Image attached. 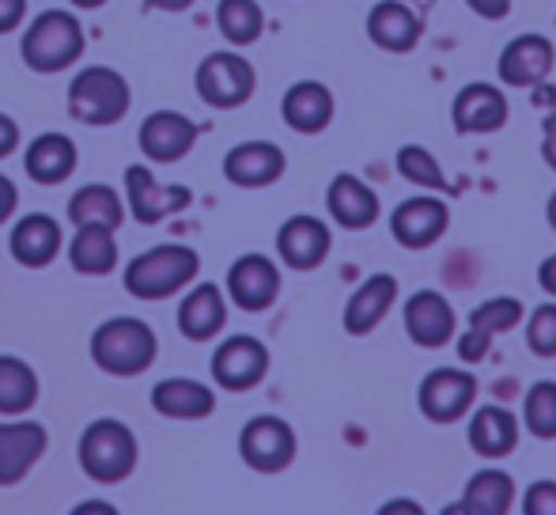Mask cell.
<instances>
[{
    "instance_id": "cell-6",
    "label": "cell",
    "mask_w": 556,
    "mask_h": 515,
    "mask_svg": "<svg viewBox=\"0 0 556 515\" xmlns=\"http://www.w3.org/2000/svg\"><path fill=\"white\" fill-rule=\"evenodd\" d=\"M257 73L239 50H213L193 73V91L213 111H239L254 99Z\"/></svg>"
},
{
    "instance_id": "cell-8",
    "label": "cell",
    "mask_w": 556,
    "mask_h": 515,
    "mask_svg": "<svg viewBox=\"0 0 556 515\" xmlns=\"http://www.w3.org/2000/svg\"><path fill=\"white\" fill-rule=\"evenodd\" d=\"M193 193L190 186H178V183H160L152 167L144 163H132L125 167V205H129V216L144 228L152 224L170 221L175 213L190 209Z\"/></svg>"
},
{
    "instance_id": "cell-13",
    "label": "cell",
    "mask_w": 556,
    "mask_h": 515,
    "mask_svg": "<svg viewBox=\"0 0 556 515\" xmlns=\"http://www.w3.org/2000/svg\"><path fill=\"white\" fill-rule=\"evenodd\" d=\"M477 398V379L462 368H435L420 379L417 405L432 425H451V420L466 417L469 405Z\"/></svg>"
},
{
    "instance_id": "cell-28",
    "label": "cell",
    "mask_w": 556,
    "mask_h": 515,
    "mask_svg": "<svg viewBox=\"0 0 556 515\" xmlns=\"http://www.w3.org/2000/svg\"><path fill=\"white\" fill-rule=\"evenodd\" d=\"M76 163H80V152L65 133H42L23 152V171L38 186H61L76 171Z\"/></svg>"
},
{
    "instance_id": "cell-35",
    "label": "cell",
    "mask_w": 556,
    "mask_h": 515,
    "mask_svg": "<svg viewBox=\"0 0 556 515\" xmlns=\"http://www.w3.org/2000/svg\"><path fill=\"white\" fill-rule=\"evenodd\" d=\"M397 175H402L405 183L420 186V190H432V193L451 190L446 171L440 167V160H435L425 145H402L397 148Z\"/></svg>"
},
{
    "instance_id": "cell-18",
    "label": "cell",
    "mask_w": 556,
    "mask_h": 515,
    "mask_svg": "<svg viewBox=\"0 0 556 515\" xmlns=\"http://www.w3.org/2000/svg\"><path fill=\"white\" fill-rule=\"evenodd\" d=\"M451 122L454 133L462 137H484L507 126V96L496 84H466L451 103Z\"/></svg>"
},
{
    "instance_id": "cell-34",
    "label": "cell",
    "mask_w": 556,
    "mask_h": 515,
    "mask_svg": "<svg viewBox=\"0 0 556 515\" xmlns=\"http://www.w3.org/2000/svg\"><path fill=\"white\" fill-rule=\"evenodd\" d=\"M216 27H220L227 46H254L265 35V12L257 0H220Z\"/></svg>"
},
{
    "instance_id": "cell-39",
    "label": "cell",
    "mask_w": 556,
    "mask_h": 515,
    "mask_svg": "<svg viewBox=\"0 0 556 515\" xmlns=\"http://www.w3.org/2000/svg\"><path fill=\"white\" fill-rule=\"evenodd\" d=\"M27 23V0H0V35H12Z\"/></svg>"
},
{
    "instance_id": "cell-31",
    "label": "cell",
    "mask_w": 556,
    "mask_h": 515,
    "mask_svg": "<svg viewBox=\"0 0 556 515\" xmlns=\"http://www.w3.org/2000/svg\"><path fill=\"white\" fill-rule=\"evenodd\" d=\"M515 504V478L507 470H477L462 489V504L446 512H469V515H504Z\"/></svg>"
},
{
    "instance_id": "cell-26",
    "label": "cell",
    "mask_w": 556,
    "mask_h": 515,
    "mask_svg": "<svg viewBox=\"0 0 556 515\" xmlns=\"http://www.w3.org/2000/svg\"><path fill=\"white\" fill-rule=\"evenodd\" d=\"M224 326H227L224 288L208 285V280L205 285H193L190 292L182 296V303H178V334H182L186 341L205 346V341H213Z\"/></svg>"
},
{
    "instance_id": "cell-46",
    "label": "cell",
    "mask_w": 556,
    "mask_h": 515,
    "mask_svg": "<svg viewBox=\"0 0 556 515\" xmlns=\"http://www.w3.org/2000/svg\"><path fill=\"white\" fill-rule=\"evenodd\" d=\"M73 8H80V12H99V8H106L111 0H68Z\"/></svg>"
},
{
    "instance_id": "cell-20",
    "label": "cell",
    "mask_w": 556,
    "mask_h": 515,
    "mask_svg": "<svg viewBox=\"0 0 556 515\" xmlns=\"http://www.w3.org/2000/svg\"><path fill=\"white\" fill-rule=\"evenodd\" d=\"M553 42L545 35H515L496 61V73L507 88H538L553 73Z\"/></svg>"
},
{
    "instance_id": "cell-19",
    "label": "cell",
    "mask_w": 556,
    "mask_h": 515,
    "mask_svg": "<svg viewBox=\"0 0 556 515\" xmlns=\"http://www.w3.org/2000/svg\"><path fill=\"white\" fill-rule=\"evenodd\" d=\"M65 247V231H61L58 216L50 213H27L12 224L8 231V251L23 269H46Z\"/></svg>"
},
{
    "instance_id": "cell-23",
    "label": "cell",
    "mask_w": 556,
    "mask_h": 515,
    "mask_svg": "<svg viewBox=\"0 0 556 515\" xmlns=\"http://www.w3.org/2000/svg\"><path fill=\"white\" fill-rule=\"evenodd\" d=\"M425 20L405 0H379L367 12V38L387 53H409L420 46Z\"/></svg>"
},
{
    "instance_id": "cell-25",
    "label": "cell",
    "mask_w": 556,
    "mask_h": 515,
    "mask_svg": "<svg viewBox=\"0 0 556 515\" xmlns=\"http://www.w3.org/2000/svg\"><path fill=\"white\" fill-rule=\"evenodd\" d=\"M326 209H330V221L337 228H349V231H364L379 221V198H375V190L364 178L349 175V171L330 178V186H326Z\"/></svg>"
},
{
    "instance_id": "cell-2",
    "label": "cell",
    "mask_w": 556,
    "mask_h": 515,
    "mask_svg": "<svg viewBox=\"0 0 556 515\" xmlns=\"http://www.w3.org/2000/svg\"><path fill=\"white\" fill-rule=\"evenodd\" d=\"M84 46H88V38H84L80 20L65 8H46L23 27L20 58L30 73L58 76L84 58Z\"/></svg>"
},
{
    "instance_id": "cell-15",
    "label": "cell",
    "mask_w": 556,
    "mask_h": 515,
    "mask_svg": "<svg viewBox=\"0 0 556 515\" xmlns=\"http://www.w3.org/2000/svg\"><path fill=\"white\" fill-rule=\"evenodd\" d=\"M285 148L273 140H242V145L227 148L224 155V178L239 190H265V186L285 178Z\"/></svg>"
},
{
    "instance_id": "cell-30",
    "label": "cell",
    "mask_w": 556,
    "mask_h": 515,
    "mask_svg": "<svg viewBox=\"0 0 556 515\" xmlns=\"http://www.w3.org/2000/svg\"><path fill=\"white\" fill-rule=\"evenodd\" d=\"M469 448L481 459H504L519 443V420L511 410H500V405H481L469 420Z\"/></svg>"
},
{
    "instance_id": "cell-22",
    "label": "cell",
    "mask_w": 556,
    "mask_h": 515,
    "mask_svg": "<svg viewBox=\"0 0 556 515\" xmlns=\"http://www.w3.org/2000/svg\"><path fill=\"white\" fill-rule=\"evenodd\" d=\"M333 91L326 88L323 80H295L292 88L280 99V118H285L288 129L303 133V137H315V133H326L333 122Z\"/></svg>"
},
{
    "instance_id": "cell-37",
    "label": "cell",
    "mask_w": 556,
    "mask_h": 515,
    "mask_svg": "<svg viewBox=\"0 0 556 515\" xmlns=\"http://www.w3.org/2000/svg\"><path fill=\"white\" fill-rule=\"evenodd\" d=\"M527 346L542 361H553L556 356V303H542L527 318Z\"/></svg>"
},
{
    "instance_id": "cell-16",
    "label": "cell",
    "mask_w": 556,
    "mask_h": 515,
    "mask_svg": "<svg viewBox=\"0 0 556 515\" xmlns=\"http://www.w3.org/2000/svg\"><path fill=\"white\" fill-rule=\"evenodd\" d=\"M451 209L443 198H409L390 213V236L405 251H428L443 239Z\"/></svg>"
},
{
    "instance_id": "cell-32",
    "label": "cell",
    "mask_w": 556,
    "mask_h": 515,
    "mask_svg": "<svg viewBox=\"0 0 556 515\" xmlns=\"http://www.w3.org/2000/svg\"><path fill=\"white\" fill-rule=\"evenodd\" d=\"M68 265L80 277H106L117 269V236L111 228H76L65 247Z\"/></svg>"
},
{
    "instance_id": "cell-47",
    "label": "cell",
    "mask_w": 556,
    "mask_h": 515,
    "mask_svg": "<svg viewBox=\"0 0 556 515\" xmlns=\"http://www.w3.org/2000/svg\"><path fill=\"white\" fill-rule=\"evenodd\" d=\"M545 221H549V228L556 231V190H553V198H549V205H545Z\"/></svg>"
},
{
    "instance_id": "cell-10",
    "label": "cell",
    "mask_w": 556,
    "mask_h": 515,
    "mask_svg": "<svg viewBox=\"0 0 556 515\" xmlns=\"http://www.w3.org/2000/svg\"><path fill=\"white\" fill-rule=\"evenodd\" d=\"M224 296L247 315H262L280 296V269L265 254H242L231 262L224 280Z\"/></svg>"
},
{
    "instance_id": "cell-1",
    "label": "cell",
    "mask_w": 556,
    "mask_h": 515,
    "mask_svg": "<svg viewBox=\"0 0 556 515\" xmlns=\"http://www.w3.org/2000/svg\"><path fill=\"white\" fill-rule=\"evenodd\" d=\"M160 356V338L144 318L114 315L91 330V361L114 379H137Z\"/></svg>"
},
{
    "instance_id": "cell-49",
    "label": "cell",
    "mask_w": 556,
    "mask_h": 515,
    "mask_svg": "<svg viewBox=\"0 0 556 515\" xmlns=\"http://www.w3.org/2000/svg\"><path fill=\"white\" fill-rule=\"evenodd\" d=\"M84 512H114V508H111V504H80L76 515H84Z\"/></svg>"
},
{
    "instance_id": "cell-12",
    "label": "cell",
    "mask_w": 556,
    "mask_h": 515,
    "mask_svg": "<svg viewBox=\"0 0 556 515\" xmlns=\"http://www.w3.org/2000/svg\"><path fill=\"white\" fill-rule=\"evenodd\" d=\"M50 448L46 425L27 417H0V486H20Z\"/></svg>"
},
{
    "instance_id": "cell-4",
    "label": "cell",
    "mask_w": 556,
    "mask_h": 515,
    "mask_svg": "<svg viewBox=\"0 0 556 515\" xmlns=\"http://www.w3.org/2000/svg\"><path fill=\"white\" fill-rule=\"evenodd\" d=\"M137 436L117 417H96L80 432V443H76L80 470L99 486H117V481L129 478L137 470Z\"/></svg>"
},
{
    "instance_id": "cell-48",
    "label": "cell",
    "mask_w": 556,
    "mask_h": 515,
    "mask_svg": "<svg viewBox=\"0 0 556 515\" xmlns=\"http://www.w3.org/2000/svg\"><path fill=\"white\" fill-rule=\"evenodd\" d=\"M382 512H420L417 504H409V501H402V504H387Z\"/></svg>"
},
{
    "instance_id": "cell-11",
    "label": "cell",
    "mask_w": 556,
    "mask_h": 515,
    "mask_svg": "<svg viewBox=\"0 0 556 515\" xmlns=\"http://www.w3.org/2000/svg\"><path fill=\"white\" fill-rule=\"evenodd\" d=\"M198 122L186 118L182 111H152L137 129V145L140 155L155 167H167V163H178L193 152L198 145Z\"/></svg>"
},
{
    "instance_id": "cell-7",
    "label": "cell",
    "mask_w": 556,
    "mask_h": 515,
    "mask_svg": "<svg viewBox=\"0 0 556 515\" xmlns=\"http://www.w3.org/2000/svg\"><path fill=\"white\" fill-rule=\"evenodd\" d=\"M295 451H300L295 428L277 413H257L239 432V459L257 474L288 470L295 463Z\"/></svg>"
},
{
    "instance_id": "cell-33",
    "label": "cell",
    "mask_w": 556,
    "mask_h": 515,
    "mask_svg": "<svg viewBox=\"0 0 556 515\" xmlns=\"http://www.w3.org/2000/svg\"><path fill=\"white\" fill-rule=\"evenodd\" d=\"M38 402V372L23 356L0 353V417H23Z\"/></svg>"
},
{
    "instance_id": "cell-17",
    "label": "cell",
    "mask_w": 556,
    "mask_h": 515,
    "mask_svg": "<svg viewBox=\"0 0 556 515\" xmlns=\"http://www.w3.org/2000/svg\"><path fill=\"white\" fill-rule=\"evenodd\" d=\"M330 247H333V231L326 228V221L318 216H288L277 231V254L288 269L295 273H311L330 258Z\"/></svg>"
},
{
    "instance_id": "cell-27",
    "label": "cell",
    "mask_w": 556,
    "mask_h": 515,
    "mask_svg": "<svg viewBox=\"0 0 556 515\" xmlns=\"http://www.w3.org/2000/svg\"><path fill=\"white\" fill-rule=\"evenodd\" d=\"M152 410L167 420H205L216 410V390L186 376L160 379L152 387Z\"/></svg>"
},
{
    "instance_id": "cell-42",
    "label": "cell",
    "mask_w": 556,
    "mask_h": 515,
    "mask_svg": "<svg viewBox=\"0 0 556 515\" xmlns=\"http://www.w3.org/2000/svg\"><path fill=\"white\" fill-rule=\"evenodd\" d=\"M466 8H473V15L481 20H504L511 12V0H466Z\"/></svg>"
},
{
    "instance_id": "cell-44",
    "label": "cell",
    "mask_w": 556,
    "mask_h": 515,
    "mask_svg": "<svg viewBox=\"0 0 556 515\" xmlns=\"http://www.w3.org/2000/svg\"><path fill=\"white\" fill-rule=\"evenodd\" d=\"M538 285H542L545 292L556 300V254L542 258V265H538Z\"/></svg>"
},
{
    "instance_id": "cell-36",
    "label": "cell",
    "mask_w": 556,
    "mask_h": 515,
    "mask_svg": "<svg viewBox=\"0 0 556 515\" xmlns=\"http://www.w3.org/2000/svg\"><path fill=\"white\" fill-rule=\"evenodd\" d=\"M522 425L534 440H556V384L538 379L522 398Z\"/></svg>"
},
{
    "instance_id": "cell-41",
    "label": "cell",
    "mask_w": 556,
    "mask_h": 515,
    "mask_svg": "<svg viewBox=\"0 0 556 515\" xmlns=\"http://www.w3.org/2000/svg\"><path fill=\"white\" fill-rule=\"evenodd\" d=\"M15 148H20V122L0 111V160H8Z\"/></svg>"
},
{
    "instance_id": "cell-21",
    "label": "cell",
    "mask_w": 556,
    "mask_h": 515,
    "mask_svg": "<svg viewBox=\"0 0 556 515\" xmlns=\"http://www.w3.org/2000/svg\"><path fill=\"white\" fill-rule=\"evenodd\" d=\"M405 334L420 349H443L454 338V307L443 292L420 288L405 300Z\"/></svg>"
},
{
    "instance_id": "cell-9",
    "label": "cell",
    "mask_w": 556,
    "mask_h": 515,
    "mask_svg": "<svg viewBox=\"0 0 556 515\" xmlns=\"http://www.w3.org/2000/svg\"><path fill=\"white\" fill-rule=\"evenodd\" d=\"M208 372H213L216 387L231 390V394H242V390H254L269 376V349H265L262 338L254 334H231L216 346L213 361H208Z\"/></svg>"
},
{
    "instance_id": "cell-29",
    "label": "cell",
    "mask_w": 556,
    "mask_h": 515,
    "mask_svg": "<svg viewBox=\"0 0 556 515\" xmlns=\"http://www.w3.org/2000/svg\"><path fill=\"white\" fill-rule=\"evenodd\" d=\"M65 216H68L73 228H111V231H117L125 224V201L114 186L88 183L68 198Z\"/></svg>"
},
{
    "instance_id": "cell-14",
    "label": "cell",
    "mask_w": 556,
    "mask_h": 515,
    "mask_svg": "<svg viewBox=\"0 0 556 515\" xmlns=\"http://www.w3.org/2000/svg\"><path fill=\"white\" fill-rule=\"evenodd\" d=\"M527 318V307H522L519 296H489L484 303H477L473 315H469V330L458 338V356L462 364H477L484 361L492 338L496 334H507Z\"/></svg>"
},
{
    "instance_id": "cell-3",
    "label": "cell",
    "mask_w": 556,
    "mask_h": 515,
    "mask_svg": "<svg viewBox=\"0 0 556 515\" xmlns=\"http://www.w3.org/2000/svg\"><path fill=\"white\" fill-rule=\"evenodd\" d=\"M198 273H201V258L193 247L160 243L125 262V292L144 303L170 300L182 288H190L198 280Z\"/></svg>"
},
{
    "instance_id": "cell-40",
    "label": "cell",
    "mask_w": 556,
    "mask_h": 515,
    "mask_svg": "<svg viewBox=\"0 0 556 515\" xmlns=\"http://www.w3.org/2000/svg\"><path fill=\"white\" fill-rule=\"evenodd\" d=\"M15 205H20V190H15L12 178L0 171V228L15 216Z\"/></svg>"
},
{
    "instance_id": "cell-43",
    "label": "cell",
    "mask_w": 556,
    "mask_h": 515,
    "mask_svg": "<svg viewBox=\"0 0 556 515\" xmlns=\"http://www.w3.org/2000/svg\"><path fill=\"white\" fill-rule=\"evenodd\" d=\"M542 160L556 171V114H545L542 122Z\"/></svg>"
},
{
    "instance_id": "cell-24",
    "label": "cell",
    "mask_w": 556,
    "mask_h": 515,
    "mask_svg": "<svg viewBox=\"0 0 556 515\" xmlns=\"http://www.w3.org/2000/svg\"><path fill=\"white\" fill-rule=\"evenodd\" d=\"M394 300H397V277L394 273H371V277H367L364 285L349 296V303H344V315H341L344 334H352V338H367V334H371L375 326L390 315Z\"/></svg>"
},
{
    "instance_id": "cell-45",
    "label": "cell",
    "mask_w": 556,
    "mask_h": 515,
    "mask_svg": "<svg viewBox=\"0 0 556 515\" xmlns=\"http://www.w3.org/2000/svg\"><path fill=\"white\" fill-rule=\"evenodd\" d=\"M198 4V0H144L148 12H190V8Z\"/></svg>"
},
{
    "instance_id": "cell-38",
    "label": "cell",
    "mask_w": 556,
    "mask_h": 515,
    "mask_svg": "<svg viewBox=\"0 0 556 515\" xmlns=\"http://www.w3.org/2000/svg\"><path fill=\"white\" fill-rule=\"evenodd\" d=\"M522 512L527 515H556V481L553 478H542L527 489L522 497Z\"/></svg>"
},
{
    "instance_id": "cell-5",
    "label": "cell",
    "mask_w": 556,
    "mask_h": 515,
    "mask_svg": "<svg viewBox=\"0 0 556 515\" xmlns=\"http://www.w3.org/2000/svg\"><path fill=\"white\" fill-rule=\"evenodd\" d=\"M132 91L117 68L111 65H88L68 80V114L80 126L106 129L129 114Z\"/></svg>"
}]
</instances>
